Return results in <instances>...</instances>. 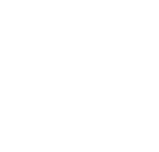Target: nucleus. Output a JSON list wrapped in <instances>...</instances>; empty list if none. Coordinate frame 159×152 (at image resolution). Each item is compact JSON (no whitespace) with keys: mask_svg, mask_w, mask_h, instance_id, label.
Wrapping results in <instances>:
<instances>
[]
</instances>
